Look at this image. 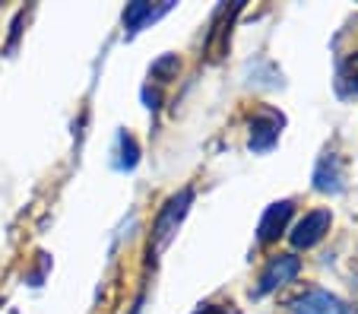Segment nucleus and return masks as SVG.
I'll return each mask as SVG.
<instances>
[{"mask_svg":"<svg viewBox=\"0 0 358 314\" xmlns=\"http://www.w3.org/2000/svg\"><path fill=\"white\" fill-rule=\"evenodd\" d=\"M190 204H194V191H190V187H181V191L171 194V197L165 200L162 210L156 213V222H152V241H156L159 248L171 241V235L178 232V226H181L184 216H187Z\"/></svg>","mask_w":358,"mask_h":314,"instance_id":"obj_1","label":"nucleus"},{"mask_svg":"<svg viewBox=\"0 0 358 314\" xmlns=\"http://www.w3.org/2000/svg\"><path fill=\"white\" fill-rule=\"evenodd\" d=\"M301 273V260L295 254H279V257H270V264L264 266V273H260L257 286H254V299H264V295L276 292V289L289 286L295 276Z\"/></svg>","mask_w":358,"mask_h":314,"instance_id":"obj_2","label":"nucleus"},{"mask_svg":"<svg viewBox=\"0 0 358 314\" xmlns=\"http://www.w3.org/2000/svg\"><path fill=\"white\" fill-rule=\"evenodd\" d=\"M330 210H311V213H304L301 219H298V226L292 229V245L298 248V251H308V248H314L320 238H324L327 232H330Z\"/></svg>","mask_w":358,"mask_h":314,"instance_id":"obj_3","label":"nucleus"},{"mask_svg":"<svg viewBox=\"0 0 358 314\" xmlns=\"http://www.w3.org/2000/svg\"><path fill=\"white\" fill-rule=\"evenodd\" d=\"M292 213H295L292 200H279V204L266 206V213L260 216V226H257V241L260 245H273V241L282 238L285 229H289V222H292Z\"/></svg>","mask_w":358,"mask_h":314,"instance_id":"obj_4","label":"nucleus"},{"mask_svg":"<svg viewBox=\"0 0 358 314\" xmlns=\"http://www.w3.org/2000/svg\"><path fill=\"white\" fill-rule=\"evenodd\" d=\"M279 130H282V117L276 111H260V115L250 117V140L248 146L254 152H266L276 146Z\"/></svg>","mask_w":358,"mask_h":314,"instance_id":"obj_5","label":"nucleus"},{"mask_svg":"<svg viewBox=\"0 0 358 314\" xmlns=\"http://www.w3.org/2000/svg\"><path fill=\"white\" fill-rule=\"evenodd\" d=\"M339 305L336 295H330L327 289H308V292H301L298 299L289 301L292 314H333Z\"/></svg>","mask_w":358,"mask_h":314,"instance_id":"obj_6","label":"nucleus"},{"mask_svg":"<svg viewBox=\"0 0 358 314\" xmlns=\"http://www.w3.org/2000/svg\"><path fill=\"white\" fill-rule=\"evenodd\" d=\"M314 187L327 194H339L343 191V171H339V159L336 152H324L314 169Z\"/></svg>","mask_w":358,"mask_h":314,"instance_id":"obj_7","label":"nucleus"},{"mask_svg":"<svg viewBox=\"0 0 358 314\" xmlns=\"http://www.w3.org/2000/svg\"><path fill=\"white\" fill-rule=\"evenodd\" d=\"M171 3H162V7H152V3H143V0H136V3H127V10H124V29L127 32H140L146 22L159 20L162 13H169Z\"/></svg>","mask_w":358,"mask_h":314,"instance_id":"obj_8","label":"nucleus"},{"mask_svg":"<svg viewBox=\"0 0 358 314\" xmlns=\"http://www.w3.org/2000/svg\"><path fill=\"white\" fill-rule=\"evenodd\" d=\"M336 92L343 99H355L358 96V51L349 55L336 70Z\"/></svg>","mask_w":358,"mask_h":314,"instance_id":"obj_9","label":"nucleus"},{"mask_svg":"<svg viewBox=\"0 0 358 314\" xmlns=\"http://www.w3.org/2000/svg\"><path fill=\"white\" fill-rule=\"evenodd\" d=\"M178 70H181V61H178V55H162L159 61H152V67H149V73L156 76L159 83H169L178 76Z\"/></svg>","mask_w":358,"mask_h":314,"instance_id":"obj_10","label":"nucleus"},{"mask_svg":"<svg viewBox=\"0 0 358 314\" xmlns=\"http://www.w3.org/2000/svg\"><path fill=\"white\" fill-rule=\"evenodd\" d=\"M117 143H121V152H124V156L117 159V169H134L136 165V140L130 137V134H121Z\"/></svg>","mask_w":358,"mask_h":314,"instance_id":"obj_11","label":"nucleus"},{"mask_svg":"<svg viewBox=\"0 0 358 314\" xmlns=\"http://www.w3.org/2000/svg\"><path fill=\"white\" fill-rule=\"evenodd\" d=\"M22 20H26V10H20L16 13V20H13V32H10V41H7V51L16 45V38H20V29H22Z\"/></svg>","mask_w":358,"mask_h":314,"instance_id":"obj_12","label":"nucleus"},{"mask_svg":"<svg viewBox=\"0 0 358 314\" xmlns=\"http://www.w3.org/2000/svg\"><path fill=\"white\" fill-rule=\"evenodd\" d=\"M194 314H229V311H225L222 305H200Z\"/></svg>","mask_w":358,"mask_h":314,"instance_id":"obj_13","label":"nucleus"},{"mask_svg":"<svg viewBox=\"0 0 358 314\" xmlns=\"http://www.w3.org/2000/svg\"><path fill=\"white\" fill-rule=\"evenodd\" d=\"M333 314H358V308H349V305H336Z\"/></svg>","mask_w":358,"mask_h":314,"instance_id":"obj_14","label":"nucleus"}]
</instances>
